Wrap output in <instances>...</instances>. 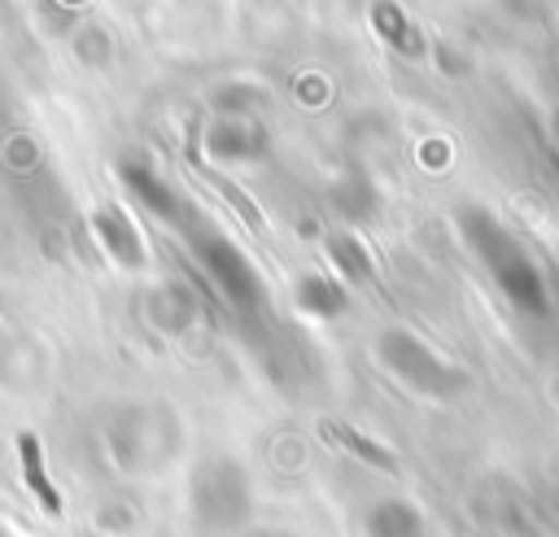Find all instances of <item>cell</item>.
Listing matches in <instances>:
<instances>
[{"label": "cell", "mask_w": 559, "mask_h": 537, "mask_svg": "<svg viewBox=\"0 0 559 537\" xmlns=\"http://www.w3.org/2000/svg\"><path fill=\"white\" fill-rule=\"evenodd\" d=\"M323 437H328V441H345L358 458H371V463H380V467H393V458H389L384 450H376L371 441H362L358 432H349V428H341V423H323Z\"/></svg>", "instance_id": "7a4b0ae2"}, {"label": "cell", "mask_w": 559, "mask_h": 537, "mask_svg": "<svg viewBox=\"0 0 559 537\" xmlns=\"http://www.w3.org/2000/svg\"><path fill=\"white\" fill-rule=\"evenodd\" d=\"M205 179H210V183H214V188H218V192H223V196H227V201H231V205H236V210H240V214H245V223H249V227H253V231H262V218H258V214H253V205H249V201H245V192H236V188H231V183H227V179H218V175H214V170H205Z\"/></svg>", "instance_id": "3957f363"}, {"label": "cell", "mask_w": 559, "mask_h": 537, "mask_svg": "<svg viewBox=\"0 0 559 537\" xmlns=\"http://www.w3.org/2000/svg\"><path fill=\"white\" fill-rule=\"evenodd\" d=\"M17 450H22V467H26V485H31V493L39 498V506H44L48 515H61V493L44 480V458H39V441H35V432H22Z\"/></svg>", "instance_id": "6da1fadb"}]
</instances>
